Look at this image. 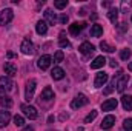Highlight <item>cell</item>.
I'll list each match as a JSON object with an SVG mask.
<instances>
[{"label":"cell","instance_id":"6da1fadb","mask_svg":"<svg viewBox=\"0 0 132 131\" xmlns=\"http://www.w3.org/2000/svg\"><path fill=\"white\" fill-rule=\"evenodd\" d=\"M14 19V11L11 9V8H5V9H2L0 11V25H8L11 20Z\"/></svg>","mask_w":132,"mask_h":131},{"label":"cell","instance_id":"7a4b0ae2","mask_svg":"<svg viewBox=\"0 0 132 131\" xmlns=\"http://www.w3.org/2000/svg\"><path fill=\"white\" fill-rule=\"evenodd\" d=\"M14 90V83L8 76L0 77V93H9Z\"/></svg>","mask_w":132,"mask_h":131},{"label":"cell","instance_id":"3957f363","mask_svg":"<svg viewBox=\"0 0 132 131\" xmlns=\"http://www.w3.org/2000/svg\"><path fill=\"white\" fill-rule=\"evenodd\" d=\"M20 110H22V111H23V114H25L28 119H31V120H34V119H37V117H38V111H37L34 106H31V105L23 103V105L20 106Z\"/></svg>","mask_w":132,"mask_h":131},{"label":"cell","instance_id":"277c9868","mask_svg":"<svg viewBox=\"0 0 132 131\" xmlns=\"http://www.w3.org/2000/svg\"><path fill=\"white\" fill-rule=\"evenodd\" d=\"M35 85H37V82L31 79V80H28L26 82V88H25V99L28 100V102H31L34 97V93H35Z\"/></svg>","mask_w":132,"mask_h":131},{"label":"cell","instance_id":"5b68a950","mask_svg":"<svg viewBox=\"0 0 132 131\" xmlns=\"http://www.w3.org/2000/svg\"><path fill=\"white\" fill-rule=\"evenodd\" d=\"M86 103H88V97H86L85 94H77L75 97L72 99V102H71V108L77 110V108H81V106H85Z\"/></svg>","mask_w":132,"mask_h":131},{"label":"cell","instance_id":"8992f818","mask_svg":"<svg viewBox=\"0 0 132 131\" xmlns=\"http://www.w3.org/2000/svg\"><path fill=\"white\" fill-rule=\"evenodd\" d=\"M20 49H22V53L25 54V56H32L34 54V45L32 42L29 40V39H25L23 42H22V45H20Z\"/></svg>","mask_w":132,"mask_h":131},{"label":"cell","instance_id":"52a82bcc","mask_svg":"<svg viewBox=\"0 0 132 131\" xmlns=\"http://www.w3.org/2000/svg\"><path fill=\"white\" fill-rule=\"evenodd\" d=\"M52 63V57L51 56H48V54H45V56H42L38 60H37V66L42 69V71H45V69H48L49 66Z\"/></svg>","mask_w":132,"mask_h":131},{"label":"cell","instance_id":"ba28073f","mask_svg":"<svg viewBox=\"0 0 132 131\" xmlns=\"http://www.w3.org/2000/svg\"><path fill=\"white\" fill-rule=\"evenodd\" d=\"M108 82V74L104 72V71H100L97 72V76H95V80H94V85H95V88H101L104 83Z\"/></svg>","mask_w":132,"mask_h":131},{"label":"cell","instance_id":"9c48e42d","mask_svg":"<svg viewBox=\"0 0 132 131\" xmlns=\"http://www.w3.org/2000/svg\"><path fill=\"white\" fill-rule=\"evenodd\" d=\"M78 51L81 53V54H92L94 51H95V46L92 45V43H89V42H83L80 46H78Z\"/></svg>","mask_w":132,"mask_h":131},{"label":"cell","instance_id":"30bf717a","mask_svg":"<svg viewBox=\"0 0 132 131\" xmlns=\"http://www.w3.org/2000/svg\"><path fill=\"white\" fill-rule=\"evenodd\" d=\"M117 105H118V100L117 99H108L106 102L101 103V110L103 111H112V110L117 108Z\"/></svg>","mask_w":132,"mask_h":131},{"label":"cell","instance_id":"8fae6325","mask_svg":"<svg viewBox=\"0 0 132 131\" xmlns=\"http://www.w3.org/2000/svg\"><path fill=\"white\" fill-rule=\"evenodd\" d=\"M85 26H86V23H85V22H75V23L69 25V33L72 34V35H78Z\"/></svg>","mask_w":132,"mask_h":131},{"label":"cell","instance_id":"7c38bea8","mask_svg":"<svg viewBox=\"0 0 132 131\" xmlns=\"http://www.w3.org/2000/svg\"><path fill=\"white\" fill-rule=\"evenodd\" d=\"M106 59H104V56H98V57H95L92 62H91V68L92 69H100V68H103V66L106 65Z\"/></svg>","mask_w":132,"mask_h":131},{"label":"cell","instance_id":"4fadbf2b","mask_svg":"<svg viewBox=\"0 0 132 131\" xmlns=\"http://www.w3.org/2000/svg\"><path fill=\"white\" fill-rule=\"evenodd\" d=\"M128 80H129V76H121L118 80H117V91L118 93H123L125 91V88H126V85H128Z\"/></svg>","mask_w":132,"mask_h":131},{"label":"cell","instance_id":"5bb4252c","mask_svg":"<svg viewBox=\"0 0 132 131\" xmlns=\"http://www.w3.org/2000/svg\"><path fill=\"white\" fill-rule=\"evenodd\" d=\"M114 123H115V117H114L112 114H109V116H106V117L103 119V122H101V128H103V130H109V128H112Z\"/></svg>","mask_w":132,"mask_h":131},{"label":"cell","instance_id":"9a60e30c","mask_svg":"<svg viewBox=\"0 0 132 131\" xmlns=\"http://www.w3.org/2000/svg\"><path fill=\"white\" fill-rule=\"evenodd\" d=\"M35 31L40 35H45V34L48 33V23H46V20H38L37 25H35Z\"/></svg>","mask_w":132,"mask_h":131},{"label":"cell","instance_id":"2e32d148","mask_svg":"<svg viewBox=\"0 0 132 131\" xmlns=\"http://www.w3.org/2000/svg\"><path fill=\"white\" fill-rule=\"evenodd\" d=\"M11 120V113L9 111H0V128H5Z\"/></svg>","mask_w":132,"mask_h":131},{"label":"cell","instance_id":"e0dca14e","mask_svg":"<svg viewBox=\"0 0 132 131\" xmlns=\"http://www.w3.org/2000/svg\"><path fill=\"white\" fill-rule=\"evenodd\" d=\"M3 69H5V74H8V77H9V76H14V74L17 72V66L14 65L12 62H5Z\"/></svg>","mask_w":132,"mask_h":131},{"label":"cell","instance_id":"ac0fdd59","mask_svg":"<svg viewBox=\"0 0 132 131\" xmlns=\"http://www.w3.org/2000/svg\"><path fill=\"white\" fill-rule=\"evenodd\" d=\"M45 17H46V23L54 25V23L57 22V16H55V12H54L52 9H46V11H45Z\"/></svg>","mask_w":132,"mask_h":131},{"label":"cell","instance_id":"d6986e66","mask_svg":"<svg viewBox=\"0 0 132 131\" xmlns=\"http://www.w3.org/2000/svg\"><path fill=\"white\" fill-rule=\"evenodd\" d=\"M51 76H52V79H54V80H62V79L65 77V71H63L62 68L55 66V68L51 71Z\"/></svg>","mask_w":132,"mask_h":131},{"label":"cell","instance_id":"ffe728a7","mask_svg":"<svg viewBox=\"0 0 132 131\" xmlns=\"http://www.w3.org/2000/svg\"><path fill=\"white\" fill-rule=\"evenodd\" d=\"M51 99H54V91L49 86H46L40 94V100H51Z\"/></svg>","mask_w":132,"mask_h":131},{"label":"cell","instance_id":"44dd1931","mask_svg":"<svg viewBox=\"0 0 132 131\" xmlns=\"http://www.w3.org/2000/svg\"><path fill=\"white\" fill-rule=\"evenodd\" d=\"M121 105H123V108H125L126 111H131L132 110V96L131 94L121 97Z\"/></svg>","mask_w":132,"mask_h":131},{"label":"cell","instance_id":"7402d4cb","mask_svg":"<svg viewBox=\"0 0 132 131\" xmlns=\"http://www.w3.org/2000/svg\"><path fill=\"white\" fill-rule=\"evenodd\" d=\"M91 35H92V37H100V35H103V26L98 25V23H94V25L91 26Z\"/></svg>","mask_w":132,"mask_h":131},{"label":"cell","instance_id":"603a6c76","mask_svg":"<svg viewBox=\"0 0 132 131\" xmlns=\"http://www.w3.org/2000/svg\"><path fill=\"white\" fill-rule=\"evenodd\" d=\"M118 9L117 8H111L109 9V12H108V17H109V20L112 22V23H117V20H118Z\"/></svg>","mask_w":132,"mask_h":131},{"label":"cell","instance_id":"cb8c5ba5","mask_svg":"<svg viewBox=\"0 0 132 131\" xmlns=\"http://www.w3.org/2000/svg\"><path fill=\"white\" fill-rule=\"evenodd\" d=\"M0 105L5 106V108H11L12 106V99L5 96V94H0Z\"/></svg>","mask_w":132,"mask_h":131},{"label":"cell","instance_id":"d4e9b609","mask_svg":"<svg viewBox=\"0 0 132 131\" xmlns=\"http://www.w3.org/2000/svg\"><path fill=\"white\" fill-rule=\"evenodd\" d=\"M59 45H60L62 48H68V46H71V43H69V40L65 37V33H63V31L60 33V37H59Z\"/></svg>","mask_w":132,"mask_h":131},{"label":"cell","instance_id":"484cf974","mask_svg":"<svg viewBox=\"0 0 132 131\" xmlns=\"http://www.w3.org/2000/svg\"><path fill=\"white\" fill-rule=\"evenodd\" d=\"M131 56H132V51L129 48H125V49L120 51V59H121V60H128Z\"/></svg>","mask_w":132,"mask_h":131},{"label":"cell","instance_id":"4316f807","mask_svg":"<svg viewBox=\"0 0 132 131\" xmlns=\"http://www.w3.org/2000/svg\"><path fill=\"white\" fill-rule=\"evenodd\" d=\"M63 59H65L63 51H62V49L55 51V54H54V62H55V63H60V62H63Z\"/></svg>","mask_w":132,"mask_h":131},{"label":"cell","instance_id":"83f0119b","mask_svg":"<svg viewBox=\"0 0 132 131\" xmlns=\"http://www.w3.org/2000/svg\"><path fill=\"white\" fill-rule=\"evenodd\" d=\"M115 86H117V79H114V80H112V82L108 85V88L104 90V94H106V96H108V94H111V93L115 90Z\"/></svg>","mask_w":132,"mask_h":131},{"label":"cell","instance_id":"f1b7e54d","mask_svg":"<svg viewBox=\"0 0 132 131\" xmlns=\"http://www.w3.org/2000/svg\"><path fill=\"white\" fill-rule=\"evenodd\" d=\"M54 6L57 9H65L66 6H68V0H55L54 2Z\"/></svg>","mask_w":132,"mask_h":131},{"label":"cell","instance_id":"f546056e","mask_svg":"<svg viewBox=\"0 0 132 131\" xmlns=\"http://www.w3.org/2000/svg\"><path fill=\"white\" fill-rule=\"evenodd\" d=\"M100 48H101L103 51H106V53H114V51H115V48L111 46V45H108L106 42H101V43H100Z\"/></svg>","mask_w":132,"mask_h":131},{"label":"cell","instance_id":"4dcf8cb0","mask_svg":"<svg viewBox=\"0 0 132 131\" xmlns=\"http://www.w3.org/2000/svg\"><path fill=\"white\" fill-rule=\"evenodd\" d=\"M95 117H97V111H95V110H92V111H91V113H89V114L85 117V123H89V122H92Z\"/></svg>","mask_w":132,"mask_h":131},{"label":"cell","instance_id":"1f68e13d","mask_svg":"<svg viewBox=\"0 0 132 131\" xmlns=\"http://www.w3.org/2000/svg\"><path fill=\"white\" fill-rule=\"evenodd\" d=\"M14 125H15V127H23V125H25V119H23L22 116H17V114H15V116H14Z\"/></svg>","mask_w":132,"mask_h":131},{"label":"cell","instance_id":"d6a6232c","mask_svg":"<svg viewBox=\"0 0 132 131\" xmlns=\"http://www.w3.org/2000/svg\"><path fill=\"white\" fill-rule=\"evenodd\" d=\"M123 128L125 131H132V119H126L123 122Z\"/></svg>","mask_w":132,"mask_h":131},{"label":"cell","instance_id":"836d02e7","mask_svg":"<svg viewBox=\"0 0 132 131\" xmlns=\"http://www.w3.org/2000/svg\"><path fill=\"white\" fill-rule=\"evenodd\" d=\"M131 5H132V3L129 2V0H128V2H126V0H123V2H121V12H126V11L131 8Z\"/></svg>","mask_w":132,"mask_h":131},{"label":"cell","instance_id":"e575fe53","mask_svg":"<svg viewBox=\"0 0 132 131\" xmlns=\"http://www.w3.org/2000/svg\"><path fill=\"white\" fill-rule=\"evenodd\" d=\"M59 20H60V23H68V16H66V14H62V16L59 17Z\"/></svg>","mask_w":132,"mask_h":131},{"label":"cell","instance_id":"d590c367","mask_svg":"<svg viewBox=\"0 0 132 131\" xmlns=\"http://www.w3.org/2000/svg\"><path fill=\"white\" fill-rule=\"evenodd\" d=\"M108 62H109V65L112 66V68H117V66H118V65H117V62H115L114 59H111V60H108Z\"/></svg>","mask_w":132,"mask_h":131},{"label":"cell","instance_id":"8d00e7d4","mask_svg":"<svg viewBox=\"0 0 132 131\" xmlns=\"http://www.w3.org/2000/svg\"><path fill=\"white\" fill-rule=\"evenodd\" d=\"M125 25H126V23H120V25H118V30H120V31H126V26H125Z\"/></svg>","mask_w":132,"mask_h":131},{"label":"cell","instance_id":"74e56055","mask_svg":"<svg viewBox=\"0 0 132 131\" xmlns=\"http://www.w3.org/2000/svg\"><path fill=\"white\" fill-rule=\"evenodd\" d=\"M23 131H32V127H26Z\"/></svg>","mask_w":132,"mask_h":131},{"label":"cell","instance_id":"f35d334b","mask_svg":"<svg viewBox=\"0 0 132 131\" xmlns=\"http://www.w3.org/2000/svg\"><path fill=\"white\" fill-rule=\"evenodd\" d=\"M129 69H131V71H132V62H131V63H129Z\"/></svg>","mask_w":132,"mask_h":131},{"label":"cell","instance_id":"ab89813d","mask_svg":"<svg viewBox=\"0 0 132 131\" xmlns=\"http://www.w3.org/2000/svg\"><path fill=\"white\" fill-rule=\"evenodd\" d=\"M131 20H132V19H131Z\"/></svg>","mask_w":132,"mask_h":131}]
</instances>
